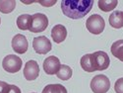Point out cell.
I'll return each instance as SVG.
<instances>
[{
  "label": "cell",
  "mask_w": 123,
  "mask_h": 93,
  "mask_svg": "<svg viewBox=\"0 0 123 93\" xmlns=\"http://www.w3.org/2000/svg\"><path fill=\"white\" fill-rule=\"evenodd\" d=\"M93 4V0H63L61 9L63 14L71 19H81L91 11Z\"/></svg>",
  "instance_id": "cell-1"
},
{
  "label": "cell",
  "mask_w": 123,
  "mask_h": 93,
  "mask_svg": "<svg viewBox=\"0 0 123 93\" xmlns=\"http://www.w3.org/2000/svg\"><path fill=\"white\" fill-rule=\"evenodd\" d=\"M91 63L94 71L105 70L109 66L110 59L106 53L102 50H98L94 54H91Z\"/></svg>",
  "instance_id": "cell-2"
},
{
  "label": "cell",
  "mask_w": 123,
  "mask_h": 93,
  "mask_svg": "<svg viewBox=\"0 0 123 93\" xmlns=\"http://www.w3.org/2000/svg\"><path fill=\"white\" fill-rule=\"evenodd\" d=\"M86 27L90 33L94 35H99L104 32L105 27V22L100 15L94 14L87 19Z\"/></svg>",
  "instance_id": "cell-3"
},
{
  "label": "cell",
  "mask_w": 123,
  "mask_h": 93,
  "mask_svg": "<svg viewBox=\"0 0 123 93\" xmlns=\"http://www.w3.org/2000/svg\"><path fill=\"white\" fill-rule=\"evenodd\" d=\"M110 88V81L104 74L96 75L91 81V89L94 93H106Z\"/></svg>",
  "instance_id": "cell-4"
},
{
  "label": "cell",
  "mask_w": 123,
  "mask_h": 93,
  "mask_svg": "<svg viewBox=\"0 0 123 93\" xmlns=\"http://www.w3.org/2000/svg\"><path fill=\"white\" fill-rule=\"evenodd\" d=\"M48 19L46 15L43 13H36L32 16V22L30 26V31L33 33H40L47 28Z\"/></svg>",
  "instance_id": "cell-5"
},
{
  "label": "cell",
  "mask_w": 123,
  "mask_h": 93,
  "mask_svg": "<svg viewBox=\"0 0 123 93\" xmlns=\"http://www.w3.org/2000/svg\"><path fill=\"white\" fill-rule=\"evenodd\" d=\"M22 64H23L22 59L15 55H8L7 57H4L2 61V66L4 70L10 72V73H15V72L20 71L22 68Z\"/></svg>",
  "instance_id": "cell-6"
},
{
  "label": "cell",
  "mask_w": 123,
  "mask_h": 93,
  "mask_svg": "<svg viewBox=\"0 0 123 93\" xmlns=\"http://www.w3.org/2000/svg\"><path fill=\"white\" fill-rule=\"evenodd\" d=\"M33 48L36 53L40 55H45L51 50V43L45 36L36 37L33 41Z\"/></svg>",
  "instance_id": "cell-7"
},
{
  "label": "cell",
  "mask_w": 123,
  "mask_h": 93,
  "mask_svg": "<svg viewBox=\"0 0 123 93\" xmlns=\"http://www.w3.org/2000/svg\"><path fill=\"white\" fill-rule=\"evenodd\" d=\"M60 66H61V64L59 58L54 56H50L46 57L43 61V70L48 75H53L57 73Z\"/></svg>",
  "instance_id": "cell-8"
},
{
  "label": "cell",
  "mask_w": 123,
  "mask_h": 93,
  "mask_svg": "<svg viewBox=\"0 0 123 93\" xmlns=\"http://www.w3.org/2000/svg\"><path fill=\"white\" fill-rule=\"evenodd\" d=\"M12 48L17 54H21V55L25 54L29 48L27 38L21 34L15 35V37H13L12 39Z\"/></svg>",
  "instance_id": "cell-9"
},
{
  "label": "cell",
  "mask_w": 123,
  "mask_h": 93,
  "mask_svg": "<svg viewBox=\"0 0 123 93\" xmlns=\"http://www.w3.org/2000/svg\"><path fill=\"white\" fill-rule=\"evenodd\" d=\"M39 74V66L36 60H29L25 64L24 76L27 80H35Z\"/></svg>",
  "instance_id": "cell-10"
},
{
  "label": "cell",
  "mask_w": 123,
  "mask_h": 93,
  "mask_svg": "<svg viewBox=\"0 0 123 93\" xmlns=\"http://www.w3.org/2000/svg\"><path fill=\"white\" fill-rule=\"evenodd\" d=\"M51 37L56 44L62 43L67 37V30L63 25H55L51 29Z\"/></svg>",
  "instance_id": "cell-11"
},
{
  "label": "cell",
  "mask_w": 123,
  "mask_h": 93,
  "mask_svg": "<svg viewBox=\"0 0 123 93\" xmlns=\"http://www.w3.org/2000/svg\"><path fill=\"white\" fill-rule=\"evenodd\" d=\"M109 25L114 29H120L123 27V12L114 11L109 16Z\"/></svg>",
  "instance_id": "cell-12"
},
{
  "label": "cell",
  "mask_w": 123,
  "mask_h": 93,
  "mask_svg": "<svg viewBox=\"0 0 123 93\" xmlns=\"http://www.w3.org/2000/svg\"><path fill=\"white\" fill-rule=\"evenodd\" d=\"M31 22H32V16L29 14H23L20 15L17 18V26L20 30H29L31 26Z\"/></svg>",
  "instance_id": "cell-13"
},
{
  "label": "cell",
  "mask_w": 123,
  "mask_h": 93,
  "mask_svg": "<svg viewBox=\"0 0 123 93\" xmlns=\"http://www.w3.org/2000/svg\"><path fill=\"white\" fill-rule=\"evenodd\" d=\"M111 54L119 60L123 61V40H118L112 44Z\"/></svg>",
  "instance_id": "cell-14"
},
{
  "label": "cell",
  "mask_w": 123,
  "mask_h": 93,
  "mask_svg": "<svg viewBox=\"0 0 123 93\" xmlns=\"http://www.w3.org/2000/svg\"><path fill=\"white\" fill-rule=\"evenodd\" d=\"M16 7L15 0H0V12L3 14L11 13Z\"/></svg>",
  "instance_id": "cell-15"
},
{
  "label": "cell",
  "mask_w": 123,
  "mask_h": 93,
  "mask_svg": "<svg viewBox=\"0 0 123 93\" xmlns=\"http://www.w3.org/2000/svg\"><path fill=\"white\" fill-rule=\"evenodd\" d=\"M98 8L101 10V11L109 12L117 6L118 1L117 0H109V1H107V0H99L98 2Z\"/></svg>",
  "instance_id": "cell-16"
},
{
  "label": "cell",
  "mask_w": 123,
  "mask_h": 93,
  "mask_svg": "<svg viewBox=\"0 0 123 93\" xmlns=\"http://www.w3.org/2000/svg\"><path fill=\"white\" fill-rule=\"evenodd\" d=\"M57 77L62 80H68L72 77V68L66 64H62L60 66L58 72H57Z\"/></svg>",
  "instance_id": "cell-17"
},
{
  "label": "cell",
  "mask_w": 123,
  "mask_h": 93,
  "mask_svg": "<svg viewBox=\"0 0 123 93\" xmlns=\"http://www.w3.org/2000/svg\"><path fill=\"white\" fill-rule=\"evenodd\" d=\"M43 93H67V89L62 84H48L43 88Z\"/></svg>",
  "instance_id": "cell-18"
},
{
  "label": "cell",
  "mask_w": 123,
  "mask_h": 93,
  "mask_svg": "<svg viewBox=\"0 0 123 93\" xmlns=\"http://www.w3.org/2000/svg\"><path fill=\"white\" fill-rule=\"evenodd\" d=\"M80 64L85 71L94 72V69L92 67V63H91V54H87L82 57V58L80 60Z\"/></svg>",
  "instance_id": "cell-19"
},
{
  "label": "cell",
  "mask_w": 123,
  "mask_h": 93,
  "mask_svg": "<svg viewBox=\"0 0 123 93\" xmlns=\"http://www.w3.org/2000/svg\"><path fill=\"white\" fill-rule=\"evenodd\" d=\"M114 90L116 93H123V77L116 80L114 84Z\"/></svg>",
  "instance_id": "cell-20"
},
{
  "label": "cell",
  "mask_w": 123,
  "mask_h": 93,
  "mask_svg": "<svg viewBox=\"0 0 123 93\" xmlns=\"http://www.w3.org/2000/svg\"><path fill=\"white\" fill-rule=\"evenodd\" d=\"M6 93H21V89H20L18 86H16V85L9 84Z\"/></svg>",
  "instance_id": "cell-21"
},
{
  "label": "cell",
  "mask_w": 123,
  "mask_h": 93,
  "mask_svg": "<svg viewBox=\"0 0 123 93\" xmlns=\"http://www.w3.org/2000/svg\"><path fill=\"white\" fill-rule=\"evenodd\" d=\"M9 84L4 81H0V93H6Z\"/></svg>",
  "instance_id": "cell-22"
},
{
  "label": "cell",
  "mask_w": 123,
  "mask_h": 93,
  "mask_svg": "<svg viewBox=\"0 0 123 93\" xmlns=\"http://www.w3.org/2000/svg\"><path fill=\"white\" fill-rule=\"evenodd\" d=\"M0 23H1V18H0Z\"/></svg>",
  "instance_id": "cell-23"
},
{
  "label": "cell",
  "mask_w": 123,
  "mask_h": 93,
  "mask_svg": "<svg viewBox=\"0 0 123 93\" xmlns=\"http://www.w3.org/2000/svg\"><path fill=\"white\" fill-rule=\"evenodd\" d=\"M33 93H35V92H33Z\"/></svg>",
  "instance_id": "cell-24"
}]
</instances>
